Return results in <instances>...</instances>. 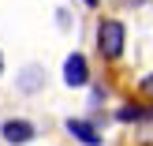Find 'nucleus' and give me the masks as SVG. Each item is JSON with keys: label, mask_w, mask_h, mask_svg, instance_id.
Returning <instances> with one entry per match:
<instances>
[{"label": "nucleus", "mask_w": 153, "mask_h": 146, "mask_svg": "<svg viewBox=\"0 0 153 146\" xmlns=\"http://www.w3.org/2000/svg\"><path fill=\"white\" fill-rule=\"evenodd\" d=\"M112 120H116L120 127H153V105L142 101L138 94L123 97V101L112 109Z\"/></svg>", "instance_id": "7ed1b4c3"}, {"label": "nucleus", "mask_w": 153, "mask_h": 146, "mask_svg": "<svg viewBox=\"0 0 153 146\" xmlns=\"http://www.w3.org/2000/svg\"><path fill=\"white\" fill-rule=\"evenodd\" d=\"M86 90H90V97H86V109H90V116H97V112H101L105 105H108V97H112V86H108L105 79H101V82L94 79Z\"/></svg>", "instance_id": "0eeeda50"}, {"label": "nucleus", "mask_w": 153, "mask_h": 146, "mask_svg": "<svg viewBox=\"0 0 153 146\" xmlns=\"http://www.w3.org/2000/svg\"><path fill=\"white\" fill-rule=\"evenodd\" d=\"M45 82H49V71H45V64H22L19 71H15V90H19L22 97H34L45 90Z\"/></svg>", "instance_id": "423d86ee"}, {"label": "nucleus", "mask_w": 153, "mask_h": 146, "mask_svg": "<svg viewBox=\"0 0 153 146\" xmlns=\"http://www.w3.org/2000/svg\"><path fill=\"white\" fill-rule=\"evenodd\" d=\"M0 79H4V52H0Z\"/></svg>", "instance_id": "9b49d317"}, {"label": "nucleus", "mask_w": 153, "mask_h": 146, "mask_svg": "<svg viewBox=\"0 0 153 146\" xmlns=\"http://www.w3.org/2000/svg\"><path fill=\"white\" fill-rule=\"evenodd\" d=\"M134 94H138L142 101L153 105V67H149V71H142L138 79H134Z\"/></svg>", "instance_id": "6e6552de"}, {"label": "nucleus", "mask_w": 153, "mask_h": 146, "mask_svg": "<svg viewBox=\"0 0 153 146\" xmlns=\"http://www.w3.org/2000/svg\"><path fill=\"white\" fill-rule=\"evenodd\" d=\"M64 135L79 146H105V131L94 116H67L64 120Z\"/></svg>", "instance_id": "20e7f679"}, {"label": "nucleus", "mask_w": 153, "mask_h": 146, "mask_svg": "<svg viewBox=\"0 0 153 146\" xmlns=\"http://www.w3.org/2000/svg\"><path fill=\"white\" fill-rule=\"evenodd\" d=\"M82 7H86V11H97V7H101V0H79Z\"/></svg>", "instance_id": "9d476101"}, {"label": "nucleus", "mask_w": 153, "mask_h": 146, "mask_svg": "<svg viewBox=\"0 0 153 146\" xmlns=\"http://www.w3.org/2000/svg\"><path fill=\"white\" fill-rule=\"evenodd\" d=\"M149 4H153V0H149Z\"/></svg>", "instance_id": "f8f14e48"}, {"label": "nucleus", "mask_w": 153, "mask_h": 146, "mask_svg": "<svg viewBox=\"0 0 153 146\" xmlns=\"http://www.w3.org/2000/svg\"><path fill=\"white\" fill-rule=\"evenodd\" d=\"M37 139V124L30 116H4L0 120V142L4 146H30Z\"/></svg>", "instance_id": "39448f33"}, {"label": "nucleus", "mask_w": 153, "mask_h": 146, "mask_svg": "<svg viewBox=\"0 0 153 146\" xmlns=\"http://www.w3.org/2000/svg\"><path fill=\"white\" fill-rule=\"evenodd\" d=\"M127 41H131V34H127V22L120 15H97V22H94V56L105 67L123 64Z\"/></svg>", "instance_id": "f257e3e1"}, {"label": "nucleus", "mask_w": 153, "mask_h": 146, "mask_svg": "<svg viewBox=\"0 0 153 146\" xmlns=\"http://www.w3.org/2000/svg\"><path fill=\"white\" fill-rule=\"evenodd\" d=\"M60 79H64L67 90H86L90 82H94V64H90V56L82 49H71L64 56V64H60Z\"/></svg>", "instance_id": "f03ea898"}, {"label": "nucleus", "mask_w": 153, "mask_h": 146, "mask_svg": "<svg viewBox=\"0 0 153 146\" xmlns=\"http://www.w3.org/2000/svg\"><path fill=\"white\" fill-rule=\"evenodd\" d=\"M56 22H60V30H67L71 26V11L67 7H56Z\"/></svg>", "instance_id": "1a4fd4ad"}]
</instances>
